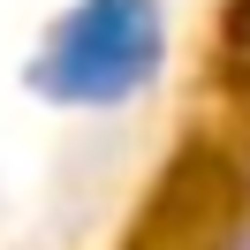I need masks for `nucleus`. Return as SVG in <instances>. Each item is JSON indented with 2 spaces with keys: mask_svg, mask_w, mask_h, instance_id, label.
<instances>
[{
  "mask_svg": "<svg viewBox=\"0 0 250 250\" xmlns=\"http://www.w3.org/2000/svg\"><path fill=\"white\" fill-rule=\"evenodd\" d=\"M167 61V0H76L31 53V91L53 106L114 114Z\"/></svg>",
  "mask_w": 250,
  "mask_h": 250,
  "instance_id": "f257e3e1",
  "label": "nucleus"
},
{
  "mask_svg": "<svg viewBox=\"0 0 250 250\" xmlns=\"http://www.w3.org/2000/svg\"><path fill=\"white\" fill-rule=\"evenodd\" d=\"M122 152H129V137H122L114 122H99V129H83V137H68V144H61V167H53V189H61L68 220L99 212V205L114 197V174H122Z\"/></svg>",
  "mask_w": 250,
  "mask_h": 250,
  "instance_id": "f03ea898",
  "label": "nucleus"
},
{
  "mask_svg": "<svg viewBox=\"0 0 250 250\" xmlns=\"http://www.w3.org/2000/svg\"><path fill=\"white\" fill-rule=\"evenodd\" d=\"M228 250H250V228H243V235H235V243H228Z\"/></svg>",
  "mask_w": 250,
  "mask_h": 250,
  "instance_id": "7ed1b4c3",
  "label": "nucleus"
}]
</instances>
